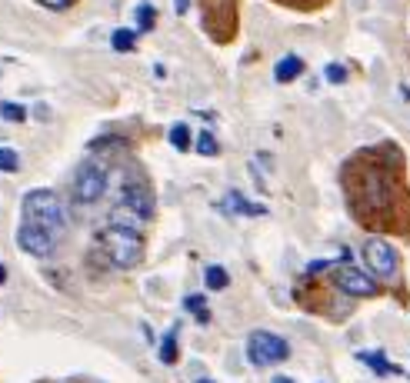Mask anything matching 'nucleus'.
<instances>
[{"instance_id": "nucleus-1", "label": "nucleus", "mask_w": 410, "mask_h": 383, "mask_svg": "<svg viewBox=\"0 0 410 383\" xmlns=\"http://www.w3.org/2000/svg\"><path fill=\"white\" fill-rule=\"evenodd\" d=\"M23 223H33V227L47 230V233H54L60 240V233L67 230V213L60 197L54 190H31L23 197Z\"/></svg>"}, {"instance_id": "nucleus-2", "label": "nucleus", "mask_w": 410, "mask_h": 383, "mask_svg": "<svg viewBox=\"0 0 410 383\" xmlns=\"http://www.w3.org/2000/svg\"><path fill=\"white\" fill-rule=\"evenodd\" d=\"M100 243L111 257V263L117 270H131L137 263L144 260V240L140 233H131V230H121V227H107L100 233Z\"/></svg>"}, {"instance_id": "nucleus-3", "label": "nucleus", "mask_w": 410, "mask_h": 383, "mask_svg": "<svg viewBox=\"0 0 410 383\" xmlns=\"http://www.w3.org/2000/svg\"><path fill=\"white\" fill-rule=\"evenodd\" d=\"M287 357H290L287 340L270 333V330H257L247 340V360L254 363V367H270V363L287 360Z\"/></svg>"}, {"instance_id": "nucleus-4", "label": "nucleus", "mask_w": 410, "mask_h": 383, "mask_svg": "<svg viewBox=\"0 0 410 383\" xmlns=\"http://www.w3.org/2000/svg\"><path fill=\"white\" fill-rule=\"evenodd\" d=\"M107 190V170L100 164H84L74 177V197L77 204H97Z\"/></svg>"}, {"instance_id": "nucleus-5", "label": "nucleus", "mask_w": 410, "mask_h": 383, "mask_svg": "<svg viewBox=\"0 0 410 383\" xmlns=\"http://www.w3.org/2000/svg\"><path fill=\"white\" fill-rule=\"evenodd\" d=\"M364 260L380 280H394L397 277V250L387 240H380V237H370L364 243Z\"/></svg>"}, {"instance_id": "nucleus-6", "label": "nucleus", "mask_w": 410, "mask_h": 383, "mask_svg": "<svg viewBox=\"0 0 410 383\" xmlns=\"http://www.w3.org/2000/svg\"><path fill=\"white\" fill-rule=\"evenodd\" d=\"M17 247H21L23 253H31V257H50L57 247V237L40 227H33V223H21V230H17Z\"/></svg>"}, {"instance_id": "nucleus-7", "label": "nucleus", "mask_w": 410, "mask_h": 383, "mask_svg": "<svg viewBox=\"0 0 410 383\" xmlns=\"http://www.w3.org/2000/svg\"><path fill=\"white\" fill-rule=\"evenodd\" d=\"M337 287L350 296H374L380 290L364 270H357V267H337Z\"/></svg>"}, {"instance_id": "nucleus-8", "label": "nucleus", "mask_w": 410, "mask_h": 383, "mask_svg": "<svg viewBox=\"0 0 410 383\" xmlns=\"http://www.w3.org/2000/svg\"><path fill=\"white\" fill-rule=\"evenodd\" d=\"M364 200H367V207H387L390 204V180L387 174H380V170H370L364 180Z\"/></svg>"}, {"instance_id": "nucleus-9", "label": "nucleus", "mask_w": 410, "mask_h": 383, "mask_svg": "<svg viewBox=\"0 0 410 383\" xmlns=\"http://www.w3.org/2000/svg\"><path fill=\"white\" fill-rule=\"evenodd\" d=\"M121 204H123L127 210H133L137 217H144V220L154 217V197H150V190H147L144 184H131V187H123Z\"/></svg>"}, {"instance_id": "nucleus-10", "label": "nucleus", "mask_w": 410, "mask_h": 383, "mask_svg": "<svg viewBox=\"0 0 410 383\" xmlns=\"http://www.w3.org/2000/svg\"><path fill=\"white\" fill-rule=\"evenodd\" d=\"M221 210H227V213H244V217H264L267 213L264 204H250V200H247L244 194H237V190H231V194L223 197Z\"/></svg>"}, {"instance_id": "nucleus-11", "label": "nucleus", "mask_w": 410, "mask_h": 383, "mask_svg": "<svg viewBox=\"0 0 410 383\" xmlns=\"http://www.w3.org/2000/svg\"><path fill=\"white\" fill-rule=\"evenodd\" d=\"M147 220L144 217H137L133 210H127L123 204H117V207L111 210V227H121V230H131V233H140L144 230Z\"/></svg>"}, {"instance_id": "nucleus-12", "label": "nucleus", "mask_w": 410, "mask_h": 383, "mask_svg": "<svg viewBox=\"0 0 410 383\" xmlns=\"http://www.w3.org/2000/svg\"><path fill=\"white\" fill-rule=\"evenodd\" d=\"M300 74H304V60L294 54L277 60V67H274V80H277V84H294Z\"/></svg>"}, {"instance_id": "nucleus-13", "label": "nucleus", "mask_w": 410, "mask_h": 383, "mask_svg": "<svg viewBox=\"0 0 410 383\" xmlns=\"http://www.w3.org/2000/svg\"><path fill=\"white\" fill-rule=\"evenodd\" d=\"M357 360L367 363V367H370L374 373H380V377H387V373H400L397 367L384 357V350H360V353H357Z\"/></svg>"}, {"instance_id": "nucleus-14", "label": "nucleus", "mask_w": 410, "mask_h": 383, "mask_svg": "<svg viewBox=\"0 0 410 383\" xmlns=\"http://www.w3.org/2000/svg\"><path fill=\"white\" fill-rule=\"evenodd\" d=\"M184 306H187L190 313L197 317V323H211V310H207V296H204V294L184 296Z\"/></svg>"}, {"instance_id": "nucleus-15", "label": "nucleus", "mask_w": 410, "mask_h": 383, "mask_svg": "<svg viewBox=\"0 0 410 383\" xmlns=\"http://www.w3.org/2000/svg\"><path fill=\"white\" fill-rule=\"evenodd\" d=\"M204 284H207V290H227L231 274H227L223 267H217V263H211V267L204 270Z\"/></svg>"}, {"instance_id": "nucleus-16", "label": "nucleus", "mask_w": 410, "mask_h": 383, "mask_svg": "<svg viewBox=\"0 0 410 383\" xmlns=\"http://www.w3.org/2000/svg\"><path fill=\"white\" fill-rule=\"evenodd\" d=\"M160 363H167V367L177 363V330H167L160 340Z\"/></svg>"}, {"instance_id": "nucleus-17", "label": "nucleus", "mask_w": 410, "mask_h": 383, "mask_svg": "<svg viewBox=\"0 0 410 383\" xmlns=\"http://www.w3.org/2000/svg\"><path fill=\"white\" fill-rule=\"evenodd\" d=\"M133 40H137V30H127V27H117V30L111 33V44H113V50H121V54H127V50H133Z\"/></svg>"}, {"instance_id": "nucleus-18", "label": "nucleus", "mask_w": 410, "mask_h": 383, "mask_svg": "<svg viewBox=\"0 0 410 383\" xmlns=\"http://www.w3.org/2000/svg\"><path fill=\"white\" fill-rule=\"evenodd\" d=\"M133 17H137V30H154V21H157L154 4H137Z\"/></svg>"}, {"instance_id": "nucleus-19", "label": "nucleus", "mask_w": 410, "mask_h": 383, "mask_svg": "<svg viewBox=\"0 0 410 383\" xmlns=\"http://www.w3.org/2000/svg\"><path fill=\"white\" fill-rule=\"evenodd\" d=\"M170 143H174L177 150H187L190 147V127L187 123H174V127H170Z\"/></svg>"}, {"instance_id": "nucleus-20", "label": "nucleus", "mask_w": 410, "mask_h": 383, "mask_svg": "<svg viewBox=\"0 0 410 383\" xmlns=\"http://www.w3.org/2000/svg\"><path fill=\"white\" fill-rule=\"evenodd\" d=\"M0 117L11 123H23L27 121V110H23L21 104H7V100H4V104H0Z\"/></svg>"}, {"instance_id": "nucleus-21", "label": "nucleus", "mask_w": 410, "mask_h": 383, "mask_svg": "<svg viewBox=\"0 0 410 383\" xmlns=\"http://www.w3.org/2000/svg\"><path fill=\"white\" fill-rule=\"evenodd\" d=\"M0 170H4V174L21 170V157H17V150H11V147H0Z\"/></svg>"}, {"instance_id": "nucleus-22", "label": "nucleus", "mask_w": 410, "mask_h": 383, "mask_svg": "<svg viewBox=\"0 0 410 383\" xmlns=\"http://www.w3.org/2000/svg\"><path fill=\"white\" fill-rule=\"evenodd\" d=\"M197 153H204V157H217V153H221V147H217V137H214V133H200L197 137Z\"/></svg>"}, {"instance_id": "nucleus-23", "label": "nucleus", "mask_w": 410, "mask_h": 383, "mask_svg": "<svg viewBox=\"0 0 410 383\" xmlns=\"http://www.w3.org/2000/svg\"><path fill=\"white\" fill-rule=\"evenodd\" d=\"M323 77H327V84H344V80H347V67L344 64H327V67H323Z\"/></svg>"}, {"instance_id": "nucleus-24", "label": "nucleus", "mask_w": 410, "mask_h": 383, "mask_svg": "<svg viewBox=\"0 0 410 383\" xmlns=\"http://www.w3.org/2000/svg\"><path fill=\"white\" fill-rule=\"evenodd\" d=\"M40 4H44L47 11H67V7H70L74 0H40Z\"/></svg>"}, {"instance_id": "nucleus-25", "label": "nucleus", "mask_w": 410, "mask_h": 383, "mask_svg": "<svg viewBox=\"0 0 410 383\" xmlns=\"http://www.w3.org/2000/svg\"><path fill=\"white\" fill-rule=\"evenodd\" d=\"M327 267H337V260H314L311 267H307V274H321V270H327Z\"/></svg>"}, {"instance_id": "nucleus-26", "label": "nucleus", "mask_w": 410, "mask_h": 383, "mask_svg": "<svg viewBox=\"0 0 410 383\" xmlns=\"http://www.w3.org/2000/svg\"><path fill=\"white\" fill-rule=\"evenodd\" d=\"M174 11H177V13H187V11H190V0H174Z\"/></svg>"}, {"instance_id": "nucleus-27", "label": "nucleus", "mask_w": 410, "mask_h": 383, "mask_svg": "<svg viewBox=\"0 0 410 383\" xmlns=\"http://www.w3.org/2000/svg\"><path fill=\"white\" fill-rule=\"evenodd\" d=\"M7 284V267H4V263H0V287Z\"/></svg>"}, {"instance_id": "nucleus-28", "label": "nucleus", "mask_w": 410, "mask_h": 383, "mask_svg": "<svg viewBox=\"0 0 410 383\" xmlns=\"http://www.w3.org/2000/svg\"><path fill=\"white\" fill-rule=\"evenodd\" d=\"M270 383H294V380H290V377H284V373H280V377H274V380H270Z\"/></svg>"}, {"instance_id": "nucleus-29", "label": "nucleus", "mask_w": 410, "mask_h": 383, "mask_svg": "<svg viewBox=\"0 0 410 383\" xmlns=\"http://www.w3.org/2000/svg\"><path fill=\"white\" fill-rule=\"evenodd\" d=\"M197 383H214V380H207V377H204V380H197Z\"/></svg>"}]
</instances>
